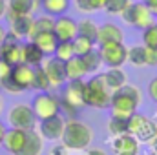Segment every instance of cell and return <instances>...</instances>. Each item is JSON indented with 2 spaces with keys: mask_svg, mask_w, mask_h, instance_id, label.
Instances as JSON below:
<instances>
[{
  "mask_svg": "<svg viewBox=\"0 0 157 155\" xmlns=\"http://www.w3.org/2000/svg\"><path fill=\"white\" fill-rule=\"evenodd\" d=\"M141 100H143L141 89L133 84H124L122 88H119L112 93V102H110L112 115L130 119L139 110Z\"/></svg>",
  "mask_w": 157,
  "mask_h": 155,
  "instance_id": "1",
  "label": "cell"
},
{
  "mask_svg": "<svg viewBox=\"0 0 157 155\" xmlns=\"http://www.w3.org/2000/svg\"><path fill=\"white\" fill-rule=\"evenodd\" d=\"M93 141V130L88 122H82L78 119H66L64 133L60 142L71 150V152H82L88 150Z\"/></svg>",
  "mask_w": 157,
  "mask_h": 155,
  "instance_id": "2",
  "label": "cell"
},
{
  "mask_svg": "<svg viewBox=\"0 0 157 155\" xmlns=\"http://www.w3.org/2000/svg\"><path fill=\"white\" fill-rule=\"evenodd\" d=\"M112 102V91L102 77V73H95L84 80V106L95 110H106Z\"/></svg>",
  "mask_w": 157,
  "mask_h": 155,
  "instance_id": "3",
  "label": "cell"
},
{
  "mask_svg": "<svg viewBox=\"0 0 157 155\" xmlns=\"http://www.w3.org/2000/svg\"><path fill=\"white\" fill-rule=\"evenodd\" d=\"M84 106V80H68L60 93V113L73 117Z\"/></svg>",
  "mask_w": 157,
  "mask_h": 155,
  "instance_id": "4",
  "label": "cell"
},
{
  "mask_svg": "<svg viewBox=\"0 0 157 155\" xmlns=\"http://www.w3.org/2000/svg\"><path fill=\"white\" fill-rule=\"evenodd\" d=\"M128 133L133 135L139 142L150 144L157 135V122L144 113L135 112L128 119Z\"/></svg>",
  "mask_w": 157,
  "mask_h": 155,
  "instance_id": "5",
  "label": "cell"
},
{
  "mask_svg": "<svg viewBox=\"0 0 157 155\" xmlns=\"http://www.w3.org/2000/svg\"><path fill=\"white\" fill-rule=\"evenodd\" d=\"M121 18L124 20V24L135 28V29H144L148 26H152L157 18L154 17V13L148 9V6L141 0V2H132L128 6V9L121 15Z\"/></svg>",
  "mask_w": 157,
  "mask_h": 155,
  "instance_id": "6",
  "label": "cell"
},
{
  "mask_svg": "<svg viewBox=\"0 0 157 155\" xmlns=\"http://www.w3.org/2000/svg\"><path fill=\"white\" fill-rule=\"evenodd\" d=\"M31 108L39 120L59 115L60 113V97L51 91H37V95L31 100Z\"/></svg>",
  "mask_w": 157,
  "mask_h": 155,
  "instance_id": "7",
  "label": "cell"
},
{
  "mask_svg": "<svg viewBox=\"0 0 157 155\" xmlns=\"http://www.w3.org/2000/svg\"><path fill=\"white\" fill-rule=\"evenodd\" d=\"M39 119L33 113L31 104H24L18 102L15 106H11V110L7 112V124L11 128H18V130H35L37 128Z\"/></svg>",
  "mask_w": 157,
  "mask_h": 155,
  "instance_id": "8",
  "label": "cell"
},
{
  "mask_svg": "<svg viewBox=\"0 0 157 155\" xmlns=\"http://www.w3.org/2000/svg\"><path fill=\"white\" fill-rule=\"evenodd\" d=\"M97 51L106 68H122L128 62V47L124 46V42L101 44Z\"/></svg>",
  "mask_w": 157,
  "mask_h": 155,
  "instance_id": "9",
  "label": "cell"
},
{
  "mask_svg": "<svg viewBox=\"0 0 157 155\" xmlns=\"http://www.w3.org/2000/svg\"><path fill=\"white\" fill-rule=\"evenodd\" d=\"M64 126H66V119H64L62 113H59V115L39 120L37 130L42 135V139H46V141H60L62 133H64Z\"/></svg>",
  "mask_w": 157,
  "mask_h": 155,
  "instance_id": "10",
  "label": "cell"
},
{
  "mask_svg": "<svg viewBox=\"0 0 157 155\" xmlns=\"http://www.w3.org/2000/svg\"><path fill=\"white\" fill-rule=\"evenodd\" d=\"M46 71V75L51 82V88H62L68 78H66V66L62 60H59L57 57H46L44 62L40 64Z\"/></svg>",
  "mask_w": 157,
  "mask_h": 155,
  "instance_id": "11",
  "label": "cell"
},
{
  "mask_svg": "<svg viewBox=\"0 0 157 155\" xmlns=\"http://www.w3.org/2000/svg\"><path fill=\"white\" fill-rule=\"evenodd\" d=\"M0 59L9 62L11 66H17V64L22 62V42L9 31L6 35L4 44L0 46Z\"/></svg>",
  "mask_w": 157,
  "mask_h": 155,
  "instance_id": "12",
  "label": "cell"
},
{
  "mask_svg": "<svg viewBox=\"0 0 157 155\" xmlns=\"http://www.w3.org/2000/svg\"><path fill=\"white\" fill-rule=\"evenodd\" d=\"M112 153L113 155H139L141 153V142L130 135V133H122V135H115L110 142Z\"/></svg>",
  "mask_w": 157,
  "mask_h": 155,
  "instance_id": "13",
  "label": "cell"
},
{
  "mask_svg": "<svg viewBox=\"0 0 157 155\" xmlns=\"http://www.w3.org/2000/svg\"><path fill=\"white\" fill-rule=\"evenodd\" d=\"M53 33L57 35L59 40H75L78 35V26L77 20L71 18L70 15H60L55 18V26H53Z\"/></svg>",
  "mask_w": 157,
  "mask_h": 155,
  "instance_id": "14",
  "label": "cell"
},
{
  "mask_svg": "<svg viewBox=\"0 0 157 155\" xmlns=\"http://www.w3.org/2000/svg\"><path fill=\"white\" fill-rule=\"evenodd\" d=\"M28 131L29 130H18V128H7L6 137L2 146L6 148V152L11 155H18L22 152L26 141H28Z\"/></svg>",
  "mask_w": 157,
  "mask_h": 155,
  "instance_id": "15",
  "label": "cell"
},
{
  "mask_svg": "<svg viewBox=\"0 0 157 155\" xmlns=\"http://www.w3.org/2000/svg\"><path fill=\"white\" fill-rule=\"evenodd\" d=\"M33 75H35V68L26 62H20V64L13 66V70H11V78L22 91L33 89Z\"/></svg>",
  "mask_w": 157,
  "mask_h": 155,
  "instance_id": "16",
  "label": "cell"
},
{
  "mask_svg": "<svg viewBox=\"0 0 157 155\" xmlns=\"http://www.w3.org/2000/svg\"><path fill=\"white\" fill-rule=\"evenodd\" d=\"M9 22V33H13L17 39H29L31 28H33V15H18L7 18Z\"/></svg>",
  "mask_w": 157,
  "mask_h": 155,
  "instance_id": "17",
  "label": "cell"
},
{
  "mask_svg": "<svg viewBox=\"0 0 157 155\" xmlns=\"http://www.w3.org/2000/svg\"><path fill=\"white\" fill-rule=\"evenodd\" d=\"M110 42H124V29L115 22H104L99 26L97 33V46L110 44Z\"/></svg>",
  "mask_w": 157,
  "mask_h": 155,
  "instance_id": "18",
  "label": "cell"
},
{
  "mask_svg": "<svg viewBox=\"0 0 157 155\" xmlns=\"http://www.w3.org/2000/svg\"><path fill=\"white\" fill-rule=\"evenodd\" d=\"M6 2H7L6 18L18 15H33L37 9H40V0H6Z\"/></svg>",
  "mask_w": 157,
  "mask_h": 155,
  "instance_id": "19",
  "label": "cell"
},
{
  "mask_svg": "<svg viewBox=\"0 0 157 155\" xmlns=\"http://www.w3.org/2000/svg\"><path fill=\"white\" fill-rule=\"evenodd\" d=\"M31 42H35V46L39 47L46 57H53L55 47L59 44V39H57V35L53 31H39L37 35H33Z\"/></svg>",
  "mask_w": 157,
  "mask_h": 155,
  "instance_id": "20",
  "label": "cell"
},
{
  "mask_svg": "<svg viewBox=\"0 0 157 155\" xmlns=\"http://www.w3.org/2000/svg\"><path fill=\"white\" fill-rule=\"evenodd\" d=\"M44 152V139L39 133V130H29L28 131V141L18 155H42Z\"/></svg>",
  "mask_w": 157,
  "mask_h": 155,
  "instance_id": "21",
  "label": "cell"
},
{
  "mask_svg": "<svg viewBox=\"0 0 157 155\" xmlns=\"http://www.w3.org/2000/svg\"><path fill=\"white\" fill-rule=\"evenodd\" d=\"M44 59H46V55L35 46V42L28 40V42L22 44V62L37 68V66H40L44 62Z\"/></svg>",
  "mask_w": 157,
  "mask_h": 155,
  "instance_id": "22",
  "label": "cell"
},
{
  "mask_svg": "<svg viewBox=\"0 0 157 155\" xmlns=\"http://www.w3.org/2000/svg\"><path fill=\"white\" fill-rule=\"evenodd\" d=\"M71 6V0H40V9L46 15L51 17H60V15H68Z\"/></svg>",
  "mask_w": 157,
  "mask_h": 155,
  "instance_id": "23",
  "label": "cell"
},
{
  "mask_svg": "<svg viewBox=\"0 0 157 155\" xmlns=\"http://www.w3.org/2000/svg\"><path fill=\"white\" fill-rule=\"evenodd\" d=\"M102 77H104L112 93L119 88H122L124 84H128V75H126V71L122 68H108V71H104Z\"/></svg>",
  "mask_w": 157,
  "mask_h": 155,
  "instance_id": "24",
  "label": "cell"
},
{
  "mask_svg": "<svg viewBox=\"0 0 157 155\" xmlns=\"http://www.w3.org/2000/svg\"><path fill=\"white\" fill-rule=\"evenodd\" d=\"M66 66V78L68 80H84L86 77V70H84V64L80 60V57H71L70 60L64 62Z\"/></svg>",
  "mask_w": 157,
  "mask_h": 155,
  "instance_id": "25",
  "label": "cell"
},
{
  "mask_svg": "<svg viewBox=\"0 0 157 155\" xmlns=\"http://www.w3.org/2000/svg\"><path fill=\"white\" fill-rule=\"evenodd\" d=\"M82 64H84V70H86V75H95L101 71V66H102V60H101V55L97 49H91L88 51L86 55L80 57Z\"/></svg>",
  "mask_w": 157,
  "mask_h": 155,
  "instance_id": "26",
  "label": "cell"
},
{
  "mask_svg": "<svg viewBox=\"0 0 157 155\" xmlns=\"http://www.w3.org/2000/svg\"><path fill=\"white\" fill-rule=\"evenodd\" d=\"M78 26V37H84V39L91 40L97 44V33H99V24L93 22L91 18H82L77 22Z\"/></svg>",
  "mask_w": 157,
  "mask_h": 155,
  "instance_id": "27",
  "label": "cell"
},
{
  "mask_svg": "<svg viewBox=\"0 0 157 155\" xmlns=\"http://www.w3.org/2000/svg\"><path fill=\"white\" fill-rule=\"evenodd\" d=\"M53 26H55V17L51 15H40L37 18H33V28H31V33H29V39H33V35H37L39 31H53Z\"/></svg>",
  "mask_w": 157,
  "mask_h": 155,
  "instance_id": "28",
  "label": "cell"
},
{
  "mask_svg": "<svg viewBox=\"0 0 157 155\" xmlns=\"http://www.w3.org/2000/svg\"><path fill=\"white\" fill-rule=\"evenodd\" d=\"M144 53H146V47L143 44H137V46H132L128 47V62L135 68H143L146 66L144 62Z\"/></svg>",
  "mask_w": 157,
  "mask_h": 155,
  "instance_id": "29",
  "label": "cell"
},
{
  "mask_svg": "<svg viewBox=\"0 0 157 155\" xmlns=\"http://www.w3.org/2000/svg\"><path fill=\"white\" fill-rule=\"evenodd\" d=\"M53 57H57V59L62 60V62H66V60H70L71 57H75V51H73V40H59Z\"/></svg>",
  "mask_w": 157,
  "mask_h": 155,
  "instance_id": "30",
  "label": "cell"
},
{
  "mask_svg": "<svg viewBox=\"0 0 157 155\" xmlns=\"http://www.w3.org/2000/svg\"><path fill=\"white\" fill-rule=\"evenodd\" d=\"M108 131H110L112 137H115V135H122V133H128V119L112 115L110 117V120H108Z\"/></svg>",
  "mask_w": 157,
  "mask_h": 155,
  "instance_id": "31",
  "label": "cell"
},
{
  "mask_svg": "<svg viewBox=\"0 0 157 155\" xmlns=\"http://www.w3.org/2000/svg\"><path fill=\"white\" fill-rule=\"evenodd\" d=\"M33 89L37 91H49L51 89V82L46 75L44 68L42 66H37L35 68V75H33Z\"/></svg>",
  "mask_w": 157,
  "mask_h": 155,
  "instance_id": "32",
  "label": "cell"
},
{
  "mask_svg": "<svg viewBox=\"0 0 157 155\" xmlns=\"http://www.w3.org/2000/svg\"><path fill=\"white\" fill-rule=\"evenodd\" d=\"M108 0H80L78 4H75L80 13H95V11H104Z\"/></svg>",
  "mask_w": 157,
  "mask_h": 155,
  "instance_id": "33",
  "label": "cell"
},
{
  "mask_svg": "<svg viewBox=\"0 0 157 155\" xmlns=\"http://www.w3.org/2000/svg\"><path fill=\"white\" fill-rule=\"evenodd\" d=\"M141 40L146 47H157V20L141 31Z\"/></svg>",
  "mask_w": 157,
  "mask_h": 155,
  "instance_id": "34",
  "label": "cell"
},
{
  "mask_svg": "<svg viewBox=\"0 0 157 155\" xmlns=\"http://www.w3.org/2000/svg\"><path fill=\"white\" fill-rule=\"evenodd\" d=\"M95 42H91V40L84 39V37H75L73 40V51H75V55L77 57H82V55H86L88 51H91V49H95Z\"/></svg>",
  "mask_w": 157,
  "mask_h": 155,
  "instance_id": "35",
  "label": "cell"
},
{
  "mask_svg": "<svg viewBox=\"0 0 157 155\" xmlns=\"http://www.w3.org/2000/svg\"><path fill=\"white\" fill-rule=\"evenodd\" d=\"M130 4H132V0H108L104 11H106L108 15H119V17H121V15L128 9Z\"/></svg>",
  "mask_w": 157,
  "mask_h": 155,
  "instance_id": "36",
  "label": "cell"
},
{
  "mask_svg": "<svg viewBox=\"0 0 157 155\" xmlns=\"http://www.w3.org/2000/svg\"><path fill=\"white\" fill-rule=\"evenodd\" d=\"M0 86L7 91V93H13V95H18V93H22V89L15 84V80L11 78V75L7 78H4V80H0Z\"/></svg>",
  "mask_w": 157,
  "mask_h": 155,
  "instance_id": "37",
  "label": "cell"
},
{
  "mask_svg": "<svg viewBox=\"0 0 157 155\" xmlns=\"http://www.w3.org/2000/svg\"><path fill=\"white\" fill-rule=\"evenodd\" d=\"M144 47H146V46H144ZM144 62H146V66H150V68H157V47H146Z\"/></svg>",
  "mask_w": 157,
  "mask_h": 155,
  "instance_id": "38",
  "label": "cell"
},
{
  "mask_svg": "<svg viewBox=\"0 0 157 155\" xmlns=\"http://www.w3.org/2000/svg\"><path fill=\"white\" fill-rule=\"evenodd\" d=\"M11 70H13V66H11L9 62H6V60L0 59V80H4V78L9 77V75H11Z\"/></svg>",
  "mask_w": 157,
  "mask_h": 155,
  "instance_id": "39",
  "label": "cell"
},
{
  "mask_svg": "<svg viewBox=\"0 0 157 155\" xmlns=\"http://www.w3.org/2000/svg\"><path fill=\"white\" fill-rule=\"evenodd\" d=\"M148 97L157 102V77H154L150 82H148Z\"/></svg>",
  "mask_w": 157,
  "mask_h": 155,
  "instance_id": "40",
  "label": "cell"
},
{
  "mask_svg": "<svg viewBox=\"0 0 157 155\" xmlns=\"http://www.w3.org/2000/svg\"><path fill=\"white\" fill-rule=\"evenodd\" d=\"M71 150H68L62 142L60 144H57V146H53V150H51V155H70Z\"/></svg>",
  "mask_w": 157,
  "mask_h": 155,
  "instance_id": "41",
  "label": "cell"
},
{
  "mask_svg": "<svg viewBox=\"0 0 157 155\" xmlns=\"http://www.w3.org/2000/svg\"><path fill=\"white\" fill-rule=\"evenodd\" d=\"M144 4L148 6V9L154 13V17L157 18V0H144Z\"/></svg>",
  "mask_w": 157,
  "mask_h": 155,
  "instance_id": "42",
  "label": "cell"
},
{
  "mask_svg": "<svg viewBox=\"0 0 157 155\" xmlns=\"http://www.w3.org/2000/svg\"><path fill=\"white\" fill-rule=\"evenodd\" d=\"M86 155H108L104 150H101V148H88L86 150Z\"/></svg>",
  "mask_w": 157,
  "mask_h": 155,
  "instance_id": "43",
  "label": "cell"
},
{
  "mask_svg": "<svg viewBox=\"0 0 157 155\" xmlns=\"http://www.w3.org/2000/svg\"><path fill=\"white\" fill-rule=\"evenodd\" d=\"M6 13H7V2L6 0H0V20L6 17Z\"/></svg>",
  "mask_w": 157,
  "mask_h": 155,
  "instance_id": "44",
  "label": "cell"
},
{
  "mask_svg": "<svg viewBox=\"0 0 157 155\" xmlns=\"http://www.w3.org/2000/svg\"><path fill=\"white\" fill-rule=\"evenodd\" d=\"M6 131H7V128H6V124L0 120V146H2V142H4V137H6Z\"/></svg>",
  "mask_w": 157,
  "mask_h": 155,
  "instance_id": "45",
  "label": "cell"
},
{
  "mask_svg": "<svg viewBox=\"0 0 157 155\" xmlns=\"http://www.w3.org/2000/svg\"><path fill=\"white\" fill-rule=\"evenodd\" d=\"M6 35H7V29L0 24V46L4 44V40H6Z\"/></svg>",
  "mask_w": 157,
  "mask_h": 155,
  "instance_id": "46",
  "label": "cell"
},
{
  "mask_svg": "<svg viewBox=\"0 0 157 155\" xmlns=\"http://www.w3.org/2000/svg\"><path fill=\"white\" fill-rule=\"evenodd\" d=\"M150 144H152V146H154V150H155V152H157V135H155V139H154V141H152V142H150Z\"/></svg>",
  "mask_w": 157,
  "mask_h": 155,
  "instance_id": "47",
  "label": "cell"
},
{
  "mask_svg": "<svg viewBox=\"0 0 157 155\" xmlns=\"http://www.w3.org/2000/svg\"><path fill=\"white\" fill-rule=\"evenodd\" d=\"M2 108H4V102H2V97H0V113H2Z\"/></svg>",
  "mask_w": 157,
  "mask_h": 155,
  "instance_id": "48",
  "label": "cell"
},
{
  "mask_svg": "<svg viewBox=\"0 0 157 155\" xmlns=\"http://www.w3.org/2000/svg\"><path fill=\"white\" fill-rule=\"evenodd\" d=\"M148 155H157V152H155V150H152V152H150Z\"/></svg>",
  "mask_w": 157,
  "mask_h": 155,
  "instance_id": "49",
  "label": "cell"
},
{
  "mask_svg": "<svg viewBox=\"0 0 157 155\" xmlns=\"http://www.w3.org/2000/svg\"><path fill=\"white\" fill-rule=\"evenodd\" d=\"M71 2H73V4H78V2H80V0H71Z\"/></svg>",
  "mask_w": 157,
  "mask_h": 155,
  "instance_id": "50",
  "label": "cell"
},
{
  "mask_svg": "<svg viewBox=\"0 0 157 155\" xmlns=\"http://www.w3.org/2000/svg\"><path fill=\"white\" fill-rule=\"evenodd\" d=\"M143 2H144V0H143Z\"/></svg>",
  "mask_w": 157,
  "mask_h": 155,
  "instance_id": "51",
  "label": "cell"
}]
</instances>
